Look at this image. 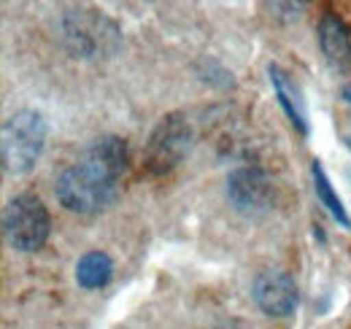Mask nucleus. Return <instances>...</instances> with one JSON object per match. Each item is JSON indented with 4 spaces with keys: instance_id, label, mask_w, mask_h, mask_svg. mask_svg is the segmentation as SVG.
I'll list each match as a JSON object with an SVG mask.
<instances>
[{
    "instance_id": "f257e3e1",
    "label": "nucleus",
    "mask_w": 351,
    "mask_h": 329,
    "mask_svg": "<svg viewBox=\"0 0 351 329\" xmlns=\"http://www.w3.org/2000/svg\"><path fill=\"white\" fill-rule=\"evenodd\" d=\"M54 195L65 210L79 216H95L108 206H114V200L119 197V178L108 175L97 164L82 160L57 175Z\"/></svg>"
},
{
    "instance_id": "f03ea898",
    "label": "nucleus",
    "mask_w": 351,
    "mask_h": 329,
    "mask_svg": "<svg viewBox=\"0 0 351 329\" xmlns=\"http://www.w3.org/2000/svg\"><path fill=\"white\" fill-rule=\"evenodd\" d=\"M60 41L76 60L114 57L122 46V30L95 8H68L60 16Z\"/></svg>"
},
{
    "instance_id": "7ed1b4c3",
    "label": "nucleus",
    "mask_w": 351,
    "mask_h": 329,
    "mask_svg": "<svg viewBox=\"0 0 351 329\" xmlns=\"http://www.w3.org/2000/svg\"><path fill=\"white\" fill-rule=\"evenodd\" d=\"M49 127L38 111L19 108L0 130V160L8 175H25L41 160Z\"/></svg>"
},
{
    "instance_id": "20e7f679",
    "label": "nucleus",
    "mask_w": 351,
    "mask_h": 329,
    "mask_svg": "<svg viewBox=\"0 0 351 329\" xmlns=\"http://www.w3.org/2000/svg\"><path fill=\"white\" fill-rule=\"evenodd\" d=\"M51 232V216L36 195H16L3 210L5 243L19 254H33L44 248Z\"/></svg>"
},
{
    "instance_id": "39448f33",
    "label": "nucleus",
    "mask_w": 351,
    "mask_h": 329,
    "mask_svg": "<svg viewBox=\"0 0 351 329\" xmlns=\"http://www.w3.org/2000/svg\"><path fill=\"white\" fill-rule=\"evenodd\" d=\"M192 149V127L184 114H168L152 130L146 149H143V164L152 175H165L184 162V157Z\"/></svg>"
},
{
    "instance_id": "423d86ee",
    "label": "nucleus",
    "mask_w": 351,
    "mask_h": 329,
    "mask_svg": "<svg viewBox=\"0 0 351 329\" xmlns=\"http://www.w3.org/2000/svg\"><path fill=\"white\" fill-rule=\"evenodd\" d=\"M227 200L241 216L257 219L273 208V184L263 167L243 164L227 175Z\"/></svg>"
},
{
    "instance_id": "0eeeda50",
    "label": "nucleus",
    "mask_w": 351,
    "mask_h": 329,
    "mask_svg": "<svg viewBox=\"0 0 351 329\" xmlns=\"http://www.w3.org/2000/svg\"><path fill=\"white\" fill-rule=\"evenodd\" d=\"M252 300L265 316H273V319L292 316L300 305L298 284L284 270H263L252 284Z\"/></svg>"
},
{
    "instance_id": "6e6552de",
    "label": "nucleus",
    "mask_w": 351,
    "mask_h": 329,
    "mask_svg": "<svg viewBox=\"0 0 351 329\" xmlns=\"http://www.w3.org/2000/svg\"><path fill=\"white\" fill-rule=\"evenodd\" d=\"M267 76H270V84H273V92L278 97V106L284 108L287 119L292 122V127L300 132V135H308L311 132V122H308V103L303 97V89L298 86V82L276 62L267 65Z\"/></svg>"
},
{
    "instance_id": "1a4fd4ad",
    "label": "nucleus",
    "mask_w": 351,
    "mask_h": 329,
    "mask_svg": "<svg viewBox=\"0 0 351 329\" xmlns=\"http://www.w3.org/2000/svg\"><path fill=\"white\" fill-rule=\"evenodd\" d=\"M316 41H319L322 54L332 65L343 68L351 62V33L338 14H322L319 27H316Z\"/></svg>"
},
{
    "instance_id": "9d476101",
    "label": "nucleus",
    "mask_w": 351,
    "mask_h": 329,
    "mask_svg": "<svg viewBox=\"0 0 351 329\" xmlns=\"http://www.w3.org/2000/svg\"><path fill=\"white\" fill-rule=\"evenodd\" d=\"M84 160L92 164H97L100 170H106L114 178H122V173L130 164V151H128V141L119 135H103L97 138L87 149Z\"/></svg>"
},
{
    "instance_id": "9b49d317",
    "label": "nucleus",
    "mask_w": 351,
    "mask_h": 329,
    "mask_svg": "<svg viewBox=\"0 0 351 329\" xmlns=\"http://www.w3.org/2000/svg\"><path fill=\"white\" fill-rule=\"evenodd\" d=\"M114 278V259L106 251H89L76 262V284L82 289H103Z\"/></svg>"
},
{
    "instance_id": "f8f14e48",
    "label": "nucleus",
    "mask_w": 351,
    "mask_h": 329,
    "mask_svg": "<svg viewBox=\"0 0 351 329\" xmlns=\"http://www.w3.org/2000/svg\"><path fill=\"white\" fill-rule=\"evenodd\" d=\"M311 175H313V189H316L319 203L330 210V216H332L341 227L351 230V219H349V213H346V208H343V200L335 195V189H332V184H330V178H327V173H324V164L319 162V160L311 162Z\"/></svg>"
},
{
    "instance_id": "ddd939ff",
    "label": "nucleus",
    "mask_w": 351,
    "mask_h": 329,
    "mask_svg": "<svg viewBox=\"0 0 351 329\" xmlns=\"http://www.w3.org/2000/svg\"><path fill=\"white\" fill-rule=\"evenodd\" d=\"M214 329H252L246 321H241V319H230V321H221V324H217Z\"/></svg>"
},
{
    "instance_id": "4468645a",
    "label": "nucleus",
    "mask_w": 351,
    "mask_h": 329,
    "mask_svg": "<svg viewBox=\"0 0 351 329\" xmlns=\"http://www.w3.org/2000/svg\"><path fill=\"white\" fill-rule=\"evenodd\" d=\"M341 95H343V100L351 106V84H346V86H343V92H341Z\"/></svg>"
},
{
    "instance_id": "2eb2a0df",
    "label": "nucleus",
    "mask_w": 351,
    "mask_h": 329,
    "mask_svg": "<svg viewBox=\"0 0 351 329\" xmlns=\"http://www.w3.org/2000/svg\"><path fill=\"white\" fill-rule=\"evenodd\" d=\"M346 146H349V149H351V135H349V138H346Z\"/></svg>"
}]
</instances>
